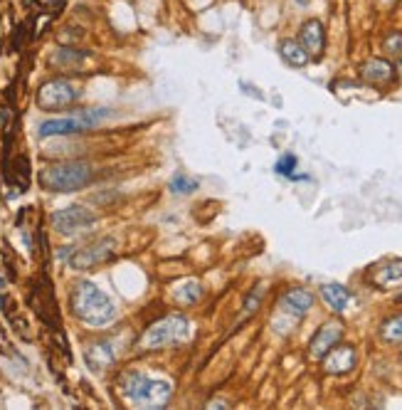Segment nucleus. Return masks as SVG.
I'll list each match as a JSON object with an SVG mask.
<instances>
[{"label": "nucleus", "mask_w": 402, "mask_h": 410, "mask_svg": "<svg viewBox=\"0 0 402 410\" xmlns=\"http://www.w3.org/2000/svg\"><path fill=\"white\" fill-rule=\"evenodd\" d=\"M111 361H114V346L109 341H99L86 349V363L92 366V371H104Z\"/></svg>", "instance_id": "obj_14"}, {"label": "nucleus", "mask_w": 402, "mask_h": 410, "mask_svg": "<svg viewBox=\"0 0 402 410\" xmlns=\"http://www.w3.org/2000/svg\"><path fill=\"white\" fill-rule=\"evenodd\" d=\"M299 40H301V47L308 52V57L319 59L323 55V47H326V32H323L321 20H306L304 25H301Z\"/></svg>", "instance_id": "obj_10"}, {"label": "nucleus", "mask_w": 402, "mask_h": 410, "mask_svg": "<svg viewBox=\"0 0 402 410\" xmlns=\"http://www.w3.org/2000/svg\"><path fill=\"white\" fill-rule=\"evenodd\" d=\"M84 59L82 52H77V50H59V52H55V57H52V62L55 64H59V67H70V64H79Z\"/></svg>", "instance_id": "obj_20"}, {"label": "nucleus", "mask_w": 402, "mask_h": 410, "mask_svg": "<svg viewBox=\"0 0 402 410\" xmlns=\"http://www.w3.org/2000/svg\"><path fill=\"white\" fill-rule=\"evenodd\" d=\"M195 188H197V183H195L193 178L183 176V173L173 176V181H170V190H175V193H193Z\"/></svg>", "instance_id": "obj_22"}, {"label": "nucleus", "mask_w": 402, "mask_h": 410, "mask_svg": "<svg viewBox=\"0 0 402 410\" xmlns=\"http://www.w3.org/2000/svg\"><path fill=\"white\" fill-rule=\"evenodd\" d=\"M380 336H383L385 341H390V343H397V341H402V314L392 316V319H388V321L383 324V329H380Z\"/></svg>", "instance_id": "obj_18"}, {"label": "nucleus", "mask_w": 402, "mask_h": 410, "mask_svg": "<svg viewBox=\"0 0 402 410\" xmlns=\"http://www.w3.org/2000/svg\"><path fill=\"white\" fill-rule=\"evenodd\" d=\"M124 393H126V398L133 400V403L151 405V408H163L168 400H170L173 388H170L166 381H153V378H146V376L133 373V376H126Z\"/></svg>", "instance_id": "obj_4"}, {"label": "nucleus", "mask_w": 402, "mask_h": 410, "mask_svg": "<svg viewBox=\"0 0 402 410\" xmlns=\"http://www.w3.org/2000/svg\"><path fill=\"white\" fill-rule=\"evenodd\" d=\"M23 37H25V25H20V28H17V35H15V42H13L15 50L23 45Z\"/></svg>", "instance_id": "obj_24"}, {"label": "nucleus", "mask_w": 402, "mask_h": 410, "mask_svg": "<svg viewBox=\"0 0 402 410\" xmlns=\"http://www.w3.org/2000/svg\"><path fill=\"white\" fill-rule=\"evenodd\" d=\"M72 311L89 326H104L116 316L114 301L92 282H79L72 289Z\"/></svg>", "instance_id": "obj_1"}, {"label": "nucleus", "mask_w": 402, "mask_h": 410, "mask_svg": "<svg viewBox=\"0 0 402 410\" xmlns=\"http://www.w3.org/2000/svg\"><path fill=\"white\" fill-rule=\"evenodd\" d=\"M323 366L328 373H348L355 366V351L350 346H333L328 354L323 356Z\"/></svg>", "instance_id": "obj_12"}, {"label": "nucleus", "mask_w": 402, "mask_h": 410, "mask_svg": "<svg viewBox=\"0 0 402 410\" xmlns=\"http://www.w3.org/2000/svg\"><path fill=\"white\" fill-rule=\"evenodd\" d=\"M311 304H314V294L306 292V289H289L281 299V307L292 311L294 316H304L306 311L311 309Z\"/></svg>", "instance_id": "obj_13"}, {"label": "nucleus", "mask_w": 402, "mask_h": 410, "mask_svg": "<svg viewBox=\"0 0 402 410\" xmlns=\"http://www.w3.org/2000/svg\"><path fill=\"white\" fill-rule=\"evenodd\" d=\"M94 223H97V215L86 210L84 205H70V208H59L52 212V227L62 235L79 232L84 227H92Z\"/></svg>", "instance_id": "obj_8"}, {"label": "nucleus", "mask_w": 402, "mask_h": 410, "mask_svg": "<svg viewBox=\"0 0 402 410\" xmlns=\"http://www.w3.org/2000/svg\"><path fill=\"white\" fill-rule=\"evenodd\" d=\"M193 336V324L185 319V316H163L161 321H155L153 326H148L141 336L139 346L143 351H151V349H163V346H178V343H185V341Z\"/></svg>", "instance_id": "obj_3"}, {"label": "nucleus", "mask_w": 402, "mask_h": 410, "mask_svg": "<svg viewBox=\"0 0 402 410\" xmlns=\"http://www.w3.org/2000/svg\"><path fill=\"white\" fill-rule=\"evenodd\" d=\"M363 79L370 82V84H390L395 79V67L390 64L388 59H380V57H373L363 64Z\"/></svg>", "instance_id": "obj_11"}, {"label": "nucleus", "mask_w": 402, "mask_h": 410, "mask_svg": "<svg viewBox=\"0 0 402 410\" xmlns=\"http://www.w3.org/2000/svg\"><path fill=\"white\" fill-rule=\"evenodd\" d=\"M279 52H281V57H284V62L292 64V67H306L308 59H311L308 52L301 47V42H296V40H281Z\"/></svg>", "instance_id": "obj_15"}, {"label": "nucleus", "mask_w": 402, "mask_h": 410, "mask_svg": "<svg viewBox=\"0 0 402 410\" xmlns=\"http://www.w3.org/2000/svg\"><path fill=\"white\" fill-rule=\"evenodd\" d=\"M106 116H109V109H89V112L74 114V116H67V119H47V121H42L40 124L37 134H40V139L82 134V131H86V128L99 126Z\"/></svg>", "instance_id": "obj_5"}, {"label": "nucleus", "mask_w": 402, "mask_h": 410, "mask_svg": "<svg viewBox=\"0 0 402 410\" xmlns=\"http://www.w3.org/2000/svg\"><path fill=\"white\" fill-rule=\"evenodd\" d=\"M79 97L77 87L67 82V79H52L47 84L40 87L37 92V106L44 112H57V109H67L72 106Z\"/></svg>", "instance_id": "obj_6"}, {"label": "nucleus", "mask_w": 402, "mask_h": 410, "mask_svg": "<svg viewBox=\"0 0 402 410\" xmlns=\"http://www.w3.org/2000/svg\"><path fill=\"white\" fill-rule=\"evenodd\" d=\"M92 181V166L82 161L55 163L40 170V185L50 193H74Z\"/></svg>", "instance_id": "obj_2"}, {"label": "nucleus", "mask_w": 402, "mask_h": 410, "mask_svg": "<svg viewBox=\"0 0 402 410\" xmlns=\"http://www.w3.org/2000/svg\"><path fill=\"white\" fill-rule=\"evenodd\" d=\"M388 3H390V0H388Z\"/></svg>", "instance_id": "obj_26"}, {"label": "nucleus", "mask_w": 402, "mask_h": 410, "mask_svg": "<svg viewBox=\"0 0 402 410\" xmlns=\"http://www.w3.org/2000/svg\"><path fill=\"white\" fill-rule=\"evenodd\" d=\"M373 282L377 284V287H395V284H402V260L390 262V265H385L383 269H377Z\"/></svg>", "instance_id": "obj_17"}, {"label": "nucleus", "mask_w": 402, "mask_h": 410, "mask_svg": "<svg viewBox=\"0 0 402 410\" xmlns=\"http://www.w3.org/2000/svg\"><path fill=\"white\" fill-rule=\"evenodd\" d=\"M274 170L281 173V176H292L294 170H296V156H292V154L281 156L277 161V166H274Z\"/></svg>", "instance_id": "obj_23"}, {"label": "nucleus", "mask_w": 402, "mask_h": 410, "mask_svg": "<svg viewBox=\"0 0 402 410\" xmlns=\"http://www.w3.org/2000/svg\"><path fill=\"white\" fill-rule=\"evenodd\" d=\"M15 168V183L20 185V188H28L30 183V161L25 158V156H17L13 163Z\"/></svg>", "instance_id": "obj_19"}, {"label": "nucleus", "mask_w": 402, "mask_h": 410, "mask_svg": "<svg viewBox=\"0 0 402 410\" xmlns=\"http://www.w3.org/2000/svg\"><path fill=\"white\" fill-rule=\"evenodd\" d=\"M321 294H323V299L328 301V307L333 311H346V307L350 304V292L346 287H341V284H323Z\"/></svg>", "instance_id": "obj_16"}, {"label": "nucleus", "mask_w": 402, "mask_h": 410, "mask_svg": "<svg viewBox=\"0 0 402 410\" xmlns=\"http://www.w3.org/2000/svg\"><path fill=\"white\" fill-rule=\"evenodd\" d=\"M341 336H343V326L338 324V321H328V324H323L319 331H316V336L311 339V346H308L311 358H323V356L328 354L333 346L341 341Z\"/></svg>", "instance_id": "obj_9"}, {"label": "nucleus", "mask_w": 402, "mask_h": 410, "mask_svg": "<svg viewBox=\"0 0 402 410\" xmlns=\"http://www.w3.org/2000/svg\"><path fill=\"white\" fill-rule=\"evenodd\" d=\"M383 47L395 59H402V32H390L388 37H385V42H383Z\"/></svg>", "instance_id": "obj_21"}, {"label": "nucleus", "mask_w": 402, "mask_h": 410, "mask_svg": "<svg viewBox=\"0 0 402 410\" xmlns=\"http://www.w3.org/2000/svg\"><path fill=\"white\" fill-rule=\"evenodd\" d=\"M116 252V240L111 238H101L94 240L92 245H86L82 250H74L70 255V267L72 269H92L97 265H104L106 260H111Z\"/></svg>", "instance_id": "obj_7"}, {"label": "nucleus", "mask_w": 402, "mask_h": 410, "mask_svg": "<svg viewBox=\"0 0 402 410\" xmlns=\"http://www.w3.org/2000/svg\"><path fill=\"white\" fill-rule=\"evenodd\" d=\"M3 284H5V282H3V279H0V289H3Z\"/></svg>", "instance_id": "obj_25"}]
</instances>
